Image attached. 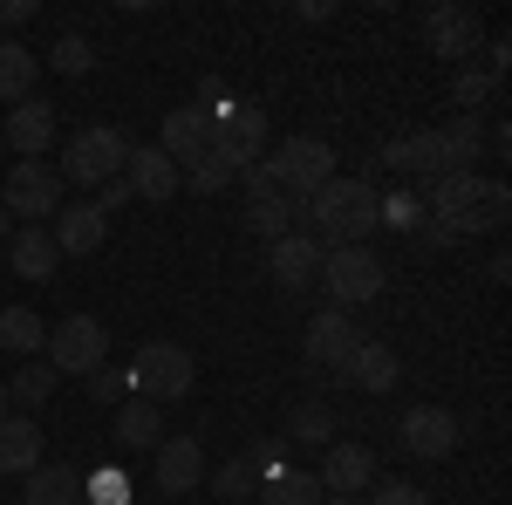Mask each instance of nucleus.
<instances>
[{"label": "nucleus", "mask_w": 512, "mask_h": 505, "mask_svg": "<svg viewBox=\"0 0 512 505\" xmlns=\"http://www.w3.org/2000/svg\"><path fill=\"white\" fill-rule=\"evenodd\" d=\"M315 478H321V492H335V499H362L376 485V451L369 444H328V465Z\"/></svg>", "instance_id": "nucleus-15"}, {"label": "nucleus", "mask_w": 512, "mask_h": 505, "mask_svg": "<svg viewBox=\"0 0 512 505\" xmlns=\"http://www.w3.org/2000/svg\"><path fill=\"white\" fill-rule=\"evenodd\" d=\"M369 505H431V499H424L417 485H403V478H383V485H376V499H369Z\"/></svg>", "instance_id": "nucleus-39"}, {"label": "nucleus", "mask_w": 512, "mask_h": 505, "mask_svg": "<svg viewBox=\"0 0 512 505\" xmlns=\"http://www.w3.org/2000/svg\"><path fill=\"white\" fill-rule=\"evenodd\" d=\"M403 171H417L424 185L444 178V171H458V164H451V144H444V130H417V137H403Z\"/></svg>", "instance_id": "nucleus-28"}, {"label": "nucleus", "mask_w": 512, "mask_h": 505, "mask_svg": "<svg viewBox=\"0 0 512 505\" xmlns=\"http://www.w3.org/2000/svg\"><path fill=\"white\" fill-rule=\"evenodd\" d=\"M103 233H110V212H103L96 198H76V205H62V212H55V226H48L55 253H96V246H103Z\"/></svg>", "instance_id": "nucleus-17"}, {"label": "nucleus", "mask_w": 512, "mask_h": 505, "mask_svg": "<svg viewBox=\"0 0 512 505\" xmlns=\"http://www.w3.org/2000/svg\"><path fill=\"white\" fill-rule=\"evenodd\" d=\"M35 349H48V321L35 308H7L0 314V355H28L35 362Z\"/></svg>", "instance_id": "nucleus-29"}, {"label": "nucleus", "mask_w": 512, "mask_h": 505, "mask_svg": "<svg viewBox=\"0 0 512 505\" xmlns=\"http://www.w3.org/2000/svg\"><path fill=\"white\" fill-rule=\"evenodd\" d=\"M110 362V328L96 314H69L48 328V369L55 376H96Z\"/></svg>", "instance_id": "nucleus-6"}, {"label": "nucleus", "mask_w": 512, "mask_h": 505, "mask_svg": "<svg viewBox=\"0 0 512 505\" xmlns=\"http://www.w3.org/2000/svg\"><path fill=\"white\" fill-rule=\"evenodd\" d=\"M198 478H205V444L192 437H164L158 451H151V485H158L164 499H185V492H198Z\"/></svg>", "instance_id": "nucleus-9"}, {"label": "nucleus", "mask_w": 512, "mask_h": 505, "mask_svg": "<svg viewBox=\"0 0 512 505\" xmlns=\"http://www.w3.org/2000/svg\"><path fill=\"white\" fill-rule=\"evenodd\" d=\"M478 41H485V28H478L472 7H431V14H424V48L444 55V62H465Z\"/></svg>", "instance_id": "nucleus-14"}, {"label": "nucleus", "mask_w": 512, "mask_h": 505, "mask_svg": "<svg viewBox=\"0 0 512 505\" xmlns=\"http://www.w3.org/2000/svg\"><path fill=\"white\" fill-rule=\"evenodd\" d=\"M55 110L41 103V96H28V103H14L7 110V151H21V164H41V151L55 144Z\"/></svg>", "instance_id": "nucleus-18"}, {"label": "nucleus", "mask_w": 512, "mask_h": 505, "mask_svg": "<svg viewBox=\"0 0 512 505\" xmlns=\"http://www.w3.org/2000/svg\"><path fill=\"white\" fill-rule=\"evenodd\" d=\"M321 287H328V308L349 314L383 294V260L369 246H335V253H321Z\"/></svg>", "instance_id": "nucleus-7"}, {"label": "nucleus", "mask_w": 512, "mask_h": 505, "mask_svg": "<svg viewBox=\"0 0 512 505\" xmlns=\"http://www.w3.org/2000/svg\"><path fill=\"white\" fill-rule=\"evenodd\" d=\"M239 171H246V157H233V151H219V144H212V151L185 171V185H192V192H226Z\"/></svg>", "instance_id": "nucleus-31"}, {"label": "nucleus", "mask_w": 512, "mask_h": 505, "mask_svg": "<svg viewBox=\"0 0 512 505\" xmlns=\"http://www.w3.org/2000/svg\"><path fill=\"white\" fill-rule=\"evenodd\" d=\"M328 424H335V417H328L321 403H301V410L287 417V437H294V444H321V437H328Z\"/></svg>", "instance_id": "nucleus-36"}, {"label": "nucleus", "mask_w": 512, "mask_h": 505, "mask_svg": "<svg viewBox=\"0 0 512 505\" xmlns=\"http://www.w3.org/2000/svg\"><path fill=\"white\" fill-rule=\"evenodd\" d=\"M267 273H274L280 294H301L308 280H321V239L315 233H287L267 246Z\"/></svg>", "instance_id": "nucleus-12"}, {"label": "nucleus", "mask_w": 512, "mask_h": 505, "mask_svg": "<svg viewBox=\"0 0 512 505\" xmlns=\"http://www.w3.org/2000/svg\"><path fill=\"white\" fill-rule=\"evenodd\" d=\"M376 226H390V233H417V226H424V198H417V192H383V198H376Z\"/></svg>", "instance_id": "nucleus-32"}, {"label": "nucleus", "mask_w": 512, "mask_h": 505, "mask_svg": "<svg viewBox=\"0 0 512 505\" xmlns=\"http://www.w3.org/2000/svg\"><path fill=\"white\" fill-rule=\"evenodd\" d=\"M123 157H130V137L110 123H89L62 144V178L69 185H110V178H123Z\"/></svg>", "instance_id": "nucleus-5"}, {"label": "nucleus", "mask_w": 512, "mask_h": 505, "mask_svg": "<svg viewBox=\"0 0 512 505\" xmlns=\"http://www.w3.org/2000/svg\"><path fill=\"white\" fill-rule=\"evenodd\" d=\"M212 492H219L226 505L253 499V492H260V458H253V451H239V458H226V465L212 471Z\"/></svg>", "instance_id": "nucleus-30"}, {"label": "nucleus", "mask_w": 512, "mask_h": 505, "mask_svg": "<svg viewBox=\"0 0 512 505\" xmlns=\"http://www.w3.org/2000/svg\"><path fill=\"white\" fill-rule=\"evenodd\" d=\"M48 62H55L62 76H89V69H96V48H89L82 35H62L55 48H48Z\"/></svg>", "instance_id": "nucleus-35"}, {"label": "nucleus", "mask_w": 512, "mask_h": 505, "mask_svg": "<svg viewBox=\"0 0 512 505\" xmlns=\"http://www.w3.org/2000/svg\"><path fill=\"white\" fill-rule=\"evenodd\" d=\"M7 417H14V396H7V383H0V424H7Z\"/></svg>", "instance_id": "nucleus-43"}, {"label": "nucleus", "mask_w": 512, "mask_h": 505, "mask_svg": "<svg viewBox=\"0 0 512 505\" xmlns=\"http://www.w3.org/2000/svg\"><path fill=\"white\" fill-rule=\"evenodd\" d=\"M444 144H451V164H458V171H472L478 157H485V130H478V117H451L444 123Z\"/></svg>", "instance_id": "nucleus-33"}, {"label": "nucleus", "mask_w": 512, "mask_h": 505, "mask_svg": "<svg viewBox=\"0 0 512 505\" xmlns=\"http://www.w3.org/2000/svg\"><path fill=\"white\" fill-rule=\"evenodd\" d=\"M0 212L21 219V226H41L62 212V171L55 164H14L7 185H0Z\"/></svg>", "instance_id": "nucleus-8"}, {"label": "nucleus", "mask_w": 512, "mask_h": 505, "mask_svg": "<svg viewBox=\"0 0 512 505\" xmlns=\"http://www.w3.org/2000/svg\"><path fill=\"white\" fill-rule=\"evenodd\" d=\"M96 205H103V212H123V205H130V185H123V178H110V185H96Z\"/></svg>", "instance_id": "nucleus-41"}, {"label": "nucleus", "mask_w": 512, "mask_h": 505, "mask_svg": "<svg viewBox=\"0 0 512 505\" xmlns=\"http://www.w3.org/2000/svg\"><path fill=\"white\" fill-rule=\"evenodd\" d=\"M158 151L171 157V164H178V171H192L198 157L212 151V123H205V110H171V117H164V137H158Z\"/></svg>", "instance_id": "nucleus-19"}, {"label": "nucleus", "mask_w": 512, "mask_h": 505, "mask_svg": "<svg viewBox=\"0 0 512 505\" xmlns=\"http://www.w3.org/2000/svg\"><path fill=\"white\" fill-rule=\"evenodd\" d=\"M35 69H41L35 48H21V41L0 35V103H28V89H35Z\"/></svg>", "instance_id": "nucleus-26"}, {"label": "nucleus", "mask_w": 512, "mask_h": 505, "mask_svg": "<svg viewBox=\"0 0 512 505\" xmlns=\"http://www.w3.org/2000/svg\"><path fill=\"white\" fill-rule=\"evenodd\" d=\"M117 444H123V451H158V444H164V410H158V403H144V396L117 403Z\"/></svg>", "instance_id": "nucleus-23"}, {"label": "nucleus", "mask_w": 512, "mask_h": 505, "mask_svg": "<svg viewBox=\"0 0 512 505\" xmlns=\"http://www.w3.org/2000/svg\"><path fill=\"white\" fill-rule=\"evenodd\" d=\"M321 505H362V499H335V492H328V499H321Z\"/></svg>", "instance_id": "nucleus-45"}, {"label": "nucleus", "mask_w": 512, "mask_h": 505, "mask_svg": "<svg viewBox=\"0 0 512 505\" xmlns=\"http://www.w3.org/2000/svg\"><path fill=\"white\" fill-rule=\"evenodd\" d=\"M485 96H492V76H485V69H458V103H465V110H478Z\"/></svg>", "instance_id": "nucleus-38"}, {"label": "nucleus", "mask_w": 512, "mask_h": 505, "mask_svg": "<svg viewBox=\"0 0 512 505\" xmlns=\"http://www.w3.org/2000/svg\"><path fill=\"white\" fill-rule=\"evenodd\" d=\"M35 14V0H0V28H21Z\"/></svg>", "instance_id": "nucleus-42"}, {"label": "nucleus", "mask_w": 512, "mask_h": 505, "mask_svg": "<svg viewBox=\"0 0 512 505\" xmlns=\"http://www.w3.org/2000/svg\"><path fill=\"white\" fill-rule=\"evenodd\" d=\"M403 451L410 458H451L458 451V417L444 410V403H417V410H403Z\"/></svg>", "instance_id": "nucleus-11"}, {"label": "nucleus", "mask_w": 512, "mask_h": 505, "mask_svg": "<svg viewBox=\"0 0 512 505\" xmlns=\"http://www.w3.org/2000/svg\"><path fill=\"white\" fill-rule=\"evenodd\" d=\"M123 185H130V198H151V205H164V198L185 192V171H178V164H171L158 144H144V151L123 157Z\"/></svg>", "instance_id": "nucleus-13"}, {"label": "nucleus", "mask_w": 512, "mask_h": 505, "mask_svg": "<svg viewBox=\"0 0 512 505\" xmlns=\"http://www.w3.org/2000/svg\"><path fill=\"white\" fill-rule=\"evenodd\" d=\"M41 465V430H35V417H7L0 424V471H28Z\"/></svg>", "instance_id": "nucleus-25"}, {"label": "nucleus", "mask_w": 512, "mask_h": 505, "mask_svg": "<svg viewBox=\"0 0 512 505\" xmlns=\"http://www.w3.org/2000/svg\"><path fill=\"white\" fill-rule=\"evenodd\" d=\"M342 376H349L362 396H390L396 376H403V362H396L390 342H355V355L342 362Z\"/></svg>", "instance_id": "nucleus-20"}, {"label": "nucleus", "mask_w": 512, "mask_h": 505, "mask_svg": "<svg viewBox=\"0 0 512 505\" xmlns=\"http://www.w3.org/2000/svg\"><path fill=\"white\" fill-rule=\"evenodd\" d=\"M7 260H14V273L21 280H55V267H62V253H55V239H48V226H14V239H7Z\"/></svg>", "instance_id": "nucleus-22"}, {"label": "nucleus", "mask_w": 512, "mask_h": 505, "mask_svg": "<svg viewBox=\"0 0 512 505\" xmlns=\"http://www.w3.org/2000/svg\"><path fill=\"white\" fill-rule=\"evenodd\" d=\"M7 239H14V219H7V212H0V246H7Z\"/></svg>", "instance_id": "nucleus-44"}, {"label": "nucleus", "mask_w": 512, "mask_h": 505, "mask_svg": "<svg viewBox=\"0 0 512 505\" xmlns=\"http://www.w3.org/2000/svg\"><path fill=\"white\" fill-rule=\"evenodd\" d=\"M89 403H130V369H110V362H103V369L89 376Z\"/></svg>", "instance_id": "nucleus-37"}, {"label": "nucleus", "mask_w": 512, "mask_h": 505, "mask_svg": "<svg viewBox=\"0 0 512 505\" xmlns=\"http://www.w3.org/2000/svg\"><path fill=\"white\" fill-rule=\"evenodd\" d=\"M253 499L260 505H321L328 499V492H321V478L315 471H274V478H260V492H253Z\"/></svg>", "instance_id": "nucleus-27"}, {"label": "nucleus", "mask_w": 512, "mask_h": 505, "mask_svg": "<svg viewBox=\"0 0 512 505\" xmlns=\"http://www.w3.org/2000/svg\"><path fill=\"white\" fill-rule=\"evenodd\" d=\"M198 383V362L185 342H144L137 362H130V396H144V403H178V396H192Z\"/></svg>", "instance_id": "nucleus-4"}, {"label": "nucleus", "mask_w": 512, "mask_h": 505, "mask_svg": "<svg viewBox=\"0 0 512 505\" xmlns=\"http://www.w3.org/2000/svg\"><path fill=\"white\" fill-rule=\"evenodd\" d=\"M205 123H212V144H219V151L260 164V151H267V110H260V103H219Z\"/></svg>", "instance_id": "nucleus-10"}, {"label": "nucleus", "mask_w": 512, "mask_h": 505, "mask_svg": "<svg viewBox=\"0 0 512 505\" xmlns=\"http://www.w3.org/2000/svg\"><path fill=\"white\" fill-rule=\"evenodd\" d=\"M294 219H301V198H287V192L253 198V205H246V233H253V239H267V246H274V239H287V233H301Z\"/></svg>", "instance_id": "nucleus-24"}, {"label": "nucleus", "mask_w": 512, "mask_h": 505, "mask_svg": "<svg viewBox=\"0 0 512 505\" xmlns=\"http://www.w3.org/2000/svg\"><path fill=\"white\" fill-rule=\"evenodd\" d=\"M21 505H89V478L76 465H35Z\"/></svg>", "instance_id": "nucleus-21"}, {"label": "nucleus", "mask_w": 512, "mask_h": 505, "mask_svg": "<svg viewBox=\"0 0 512 505\" xmlns=\"http://www.w3.org/2000/svg\"><path fill=\"white\" fill-rule=\"evenodd\" d=\"M355 342H362V328H355L349 314H342V308H321L315 321H308V342H301V349H308L315 369H342V362L355 355Z\"/></svg>", "instance_id": "nucleus-16"}, {"label": "nucleus", "mask_w": 512, "mask_h": 505, "mask_svg": "<svg viewBox=\"0 0 512 505\" xmlns=\"http://www.w3.org/2000/svg\"><path fill=\"white\" fill-rule=\"evenodd\" d=\"M130 499V485H123L117 471H103V478H89V505H123Z\"/></svg>", "instance_id": "nucleus-40"}, {"label": "nucleus", "mask_w": 512, "mask_h": 505, "mask_svg": "<svg viewBox=\"0 0 512 505\" xmlns=\"http://www.w3.org/2000/svg\"><path fill=\"white\" fill-rule=\"evenodd\" d=\"M506 212H512L506 178H478V171H444V178H431V198H424V219H437L451 239L499 233Z\"/></svg>", "instance_id": "nucleus-1"}, {"label": "nucleus", "mask_w": 512, "mask_h": 505, "mask_svg": "<svg viewBox=\"0 0 512 505\" xmlns=\"http://www.w3.org/2000/svg\"><path fill=\"white\" fill-rule=\"evenodd\" d=\"M260 171H267L287 198H301V205H308L328 178H342V171H335V144H321V137H287V144H274V151L260 157Z\"/></svg>", "instance_id": "nucleus-3"}, {"label": "nucleus", "mask_w": 512, "mask_h": 505, "mask_svg": "<svg viewBox=\"0 0 512 505\" xmlns=\"http://www.w3.org/2000/svg\"><path fill=\"white\" fill-rule=\"evenodd\" d=\"M55 383H62V376H55V369H48V362H21V376H14V383H7V396H14V403H28V410H35V403H48V396H55Z\"/></svg>", "instance_id": "nucleus-34"}, {"label": "nucleus", "mask_w": 512, "mask_h": 505, "mask_svg": "<svg viewBox=\"0 0 512 505\" xmlns=\"http://www.w3.org/2000/svg\"><path fill=\"white\" fill-rule=\"evenodd\" d=\"M376 185L369 178H328L308 205H301V219L315 226L321 253H335V246H369V233H376ZM301 226V233H308Z\"/></svg>", "instance_id": "nucleus-2"}]
</instances>
